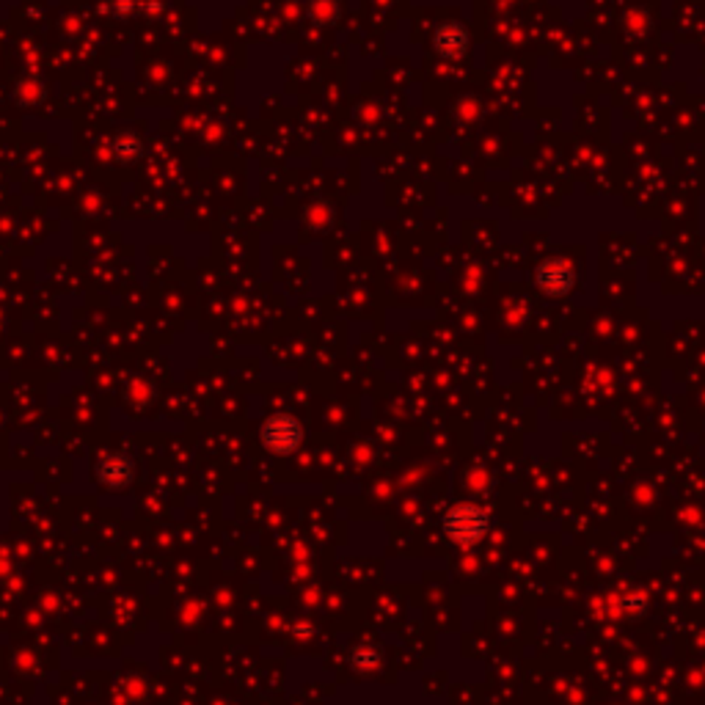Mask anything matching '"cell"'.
Returning <instances> with one entry per match:
<instances>
[{
    "label": "cell",
    "mask_w": 705,
    "mask_h": 705,
    "mask_svg": "<svg viewBox=\"0 0 705 705\" xmlns=\"http://www.w3.org/2000/svg\"><path fill=\"white\" fill-rule=\"evenodd\" d=\"M444 538L458 548L480 546L491 532V515L476 505H455L441 518Z\"/></svg>",
    "instance_id": "obj_1"
},
{
    "label": "cell",
    "mask_w": 705,
    "mask_h": 705,
    "mask_svg": "<svg viewBox=\"0 0 705 705\" xmlns=\"http://www.w3.org/2000/svg\"><path fill=\"white\" fill-rule=\"evenodd\" d=\"M260 441L270 455L290 458L292 452H298L300 444H304V424L287 411L270 414L260 427Z\"/></svg>",
    "instance_id": "obj_2"
},
{
    "label": "cell",
    "mask_w": 705,
    "mask_h": 705,
    "mask_svg": "<svg viewBox=\"0 0 705 705\" xmlns=\"http://www.w3.org/2000/svg\"><path fill=\"white\" fill-rule=\"evenodd\" d=\"M97 474L108 488H128L136 476V463L130 455H121V452H108V455L99 458Z\"/></svg>",
    "instance_id": "obj_3"
},
{
    "label": "cell",
    "mask_w": 705,
    "mask_h": 705,
    "mask_svg": "<svg viewBox=\"0 0 705 705\" xmlns=\"http://www.w3.org/2000/svg\"><path fill=\"white\" fill-rule=\"evenodd\" d=\"M538 287L546 295H565L573 287V273L565 262L554 260V262H543L538 267Z\"/></svg>",
    "instance_id": "obj_4"
},
{
    "label": "cell",
    "mask_w": 705,
    "mask_h": 705,
    "mask_svg": "<svg viewBox=\"0 0 705 705\" xmlns=\"http://www.w3.org/2000/svg\"><path fill=\"white\" fill-rule=\"evenodd\" d=\"M383 656H381V650H375V647H356L350 653V667L356 670V672H375L377 667H381Z\"/></svg>",
    "instance_id": "obj_5"
}]
</instances>
